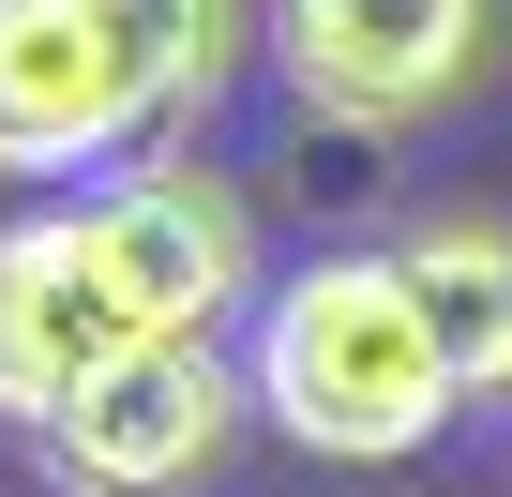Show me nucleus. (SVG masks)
I'll return each instance as SVG.
<instances>
[{"instance_id":"1","label":"nucleus","mask_w":512,"mask_h":497,"mask_svg":"<svg viewBox=\"0 0 512 497\" xmlns=\"http://www.w3.org/2000/svg\"><path fill=\"white\" fill-rule=\"evenodd\" d=\"M241 392L317 467H407V452L452 437V377H437L392 257H302V272H272L256 287V332H241Z\"/></svg>"},{"instance_id":"2","label":"nucleus","mask_w":512,"mask_h":497,"mask_svg":"<svg viewBox=\"0 0 512 497\" xmlns=\"http://www.w3.org/2000/svg\"><path fill=\"white\" fill-rule=\"evenodd\" d=\"M497 46H512V0H272L256 31L287 106L332 136H437L452 106H482Z\"/></svg>"},{"instance_id":"3","label":"nucleus","mask_w":512,"mask_h":497,"mask_svg":"<svg viewBox=\"0 0 512 497\" xmlns=\"http://www.w3.org/2000/svg\"><path fill=\"white\" fill-rule=\"evenodd\" d=\"M256 437V392H241V347L226 332H151L121 347L106 377H76V407L31 437L61 467V497H211Z\"/></svg>"},{"instance_id":"4","label":"nucleus","mask_w":512,"mask_h":497,"mask_svg":"<svg viewBox=\"0 0 512 497\" xmlns=\"http://www.w3.org/2000/svg\"><path fill=\"white\" fill-rule=\"evenodd\" d=\"M76 211V241H91V272L121 287V317L136 332H226L256 287V211L196 166V151H166V166H121V181H91V196H61Z\"/></svg>"},{"instance_id":"5","label":"nucleus","mask_w":512,"mask_h":497,"mask_svg":"<svg viewBox=\"0 0 512 497\" xmlns=\"http://www.w3.org/2000/svg\"><path fill=\"white\" fill-rule=\"evenodd\" d=\"M136 136H166V106L106 0H0V181H121Z\"/></svg>"},{"instance_id":"6","label":"nucleus","mask_w":512,"mask_h":497,"mask_svg":"<svg viewBox=\"0 0 512 497\" xmlns=\"http://www.w3.org/2000/svg\"><path fill=\"white\" fill-rule=\"evenodd\" d=\"M121 347H151V332H136L121 287L91 272L76 211H16V226H0V422L46 437V422L76 407V377H106Z\"/></svg>"},{"instance_id":"7","label":"nucleus","mask_w":512,"mask_h":497,"mask_svg":"<svg viewBox=\"0 0 512 497\" xmlns=\"http://www.w3.org/2000/svg\"><path fill=\"white\" fill-rule=\"evenodd\" d=\"M392 287H407V317H422L452 407H497V392H512V226L422 211V226L392 241Z\"/></svg>"},{"instance_id":"8","label":"nucleus","mask_w":512,"mask_h":497,"mask_svg":"<svg viewBox=\"0 0 512 497\" xmlns=\"http://www.w3.org/2000/svg\"><path fill=\"white\" fill-rule=\"evenodd\" d=\"M106 16H121V46H136V76H151V106H166V136H181V121H211V106L256 76L272 0H106Z\"/></svg>"}]
</instances>
